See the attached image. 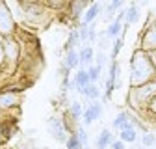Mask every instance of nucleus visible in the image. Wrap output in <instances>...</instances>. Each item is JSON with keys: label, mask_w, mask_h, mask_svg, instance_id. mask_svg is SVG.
Instances as JSON below:
<instances>
[{"label": "nucleus", "mask_w": 156, "mask_h": 149, "mask_svg": "<svg viewBox=\"0 0 156 149\" xmlns=\"http://www.w3.org/2000/svg\"><path fill=\"white\" fill-rule=\"evenodd\" d=\"M65 116H69L71 119H80V118L84 116L82 104H80V103H73V104H71V108H69V114H65Z\"/></svg>", "instance_id": "nucleus-17"}, {"label": "nucleus", "mask_w": 156, "mask_h": 149, "mask_svg": "<svg viewBox=\"0 0 156 149\" xmlns=\"http://www.w3.org/2000/svg\"><path fill=\"white\" fill-rule=\"evenodd\" d=\"M93 56H95V52L89 45L80 49V69H89L93 65Z\"/></svg>", "instance_id": "nucleus-10"}, {"label": "nucleus", "mask_w": 156, "mask_h": 149, "mask_svg": "<svg viewBox=\"0 0 156 149\" xmlns=\"http://www.w3.org/2000/svg\"><path fill=\"white\" fill-rule=\"evenodd\" d=\"M0 34L4 37H11L15 34V21L6 2H0Z\"/></svg>", "instance_id": "nucleus-3"}, {"label": "nucleus", "mask_w": 156, "mask_h": 149, "mask_svg": "<svg viewBox=\"0 0 156 149\" xmlns=\"http://www.w3.org/2000/svg\"><path fill=\"white\" fill-rule=\"evenodd\" d=\"M123 43H125V35L117 37L115 43H113V49H112V62H117V56H119L121 49H123Z\"/></svg>", "instance_id": "nucleus-19"}, {"label": "nucleus", "mask_w": 156, "mask_h": 149, "mask_svg": "<svg viewBox=\"0 0 156 149\" xmlns=\"http://www.w3.org/2000/svg\"><path fill=\"white\" fill-rule=\"evenodd\" d=\"M149 56H151V60H152V64H154V67H156V50L149 52Z\"/></svg>", "instance_id": "nucleus-31"}, {"label": "nucleus", "mask_w": 156, "mask_h": 149, "mask_svg": "<svg viewBox=\"0 0 156 149\" xmlns=\"http://www.w3.org/2000/svg\"><path fill=\"white\" fill-rule=\"evenodd\" d=\"M2 49H4L6 60H9V62H13V64L19 60V54H21V45H19L13 37H4V39H2Z\"/></svg>", "instance_id": "nucleus-6"}, {"label": "nucleus", "mask_w": 156, "mask_h": 149, "mask_svg": "<svg viewBox=\"0 0 156 149\" xmlns=\"http://www.w3.org/2000/svg\"><path fill=\"white\" fill-rule=\"evenodd\" d=\"M112 149H126V144H125V142H121V140H113Z\"/></svg>", "instance_id": "nucleus-28"}, {"label": "nucleus", "mask_w": 156, "mask_h": 149, "mask_svg": "<svg viewBox=\"0 0 156 149\" xmlns=\"http://www.w3.org/2000/svg\"><path fill=\"white\" fill-rule=\"evenodd\" d=\"M125 28H123V23L121 21H117V19H115V21L113 23H110L108 24V28H106V37H108V39H117V37H121V32H123Z\"/></svg>", "instance_id": "nucleus-11"}, {"label": "nucleus", "mask_w": 156, "mask_h": 149, "mask_svg": "<svg viewBox=\"0 0 156 149\" xmlns=\"http://www.w3.org/2000/svg\"><path fill=\"white\" fill-rule=\"evenodd\" d=\"M141 50L145 52H152L156 50V21L141 34Z\"/></svg>", "instance_id": "nucleus-5"}, {"label": "nucleus", "mask_w": 156, "mask_h": 149, "mask_svg": "<svg viewBox=\"0 0 156 149\" xmlns=\"http://www.w3.org/2000/svg\"><path fill=\"white\" fill-rule=\"evenodd\" d=\"M89 106V110L93 112V116H95V119H99L101 116H102V104L99 103V101H93L91 104H87Z\"/></svg>", "instance_id": "nucleus-22"}, {"label": "nucleus", "mask_w": 156, "mask_h": 149, "mask_svg": "<svg viewBox=\"0 0 156 149\" xmlns=\"http://www.w3.org/2000/svg\"><path fill=\"white\" fill-rule=\"evenodd\" d=\"M21 97H23L21 91H13V89L0 91V110H11V108L19 106Z\"/></svg>", "instance_id": "nucleus-4"}, {"label": "nucleus", "mask_w": 156, "mask_h": 149, "mask_svg": "<svg viewBox=\"0 0 156 149\" xmlns=\"http://www.w3.org/2000/svg\"><path fill=\"white\" fill-rule=\"evenodd\" d=\"M141 144H143L145 147H151V145H156V136H154V134H149V133H145V136L141 138Z\"/></svg>", "instance_id": "nucleus-25"}, {"label": "nucleus", "mask_w": 156, "mask_h": 149, "mask_svg": "<svg viewBox=\"0 0 156 149\" xmlns=\"http://www.w3.org/2000/svg\"><path fill=\"white\" fill-rule=\"evenodd\" d=\"M119 140L125 144H134L138 140V134H136V129H128V130H119Z\"/></svg>", "instance_id": "nucleus-16"}, {"label": "nucleus", "mask_w": 156, "mask_h": 149, "mask_svg": "<svg viewBox=\"0 0 156 149\" xmlns=\"http://www.w3.org/2000/svg\"><path fill=\"white\" fill-rule=\"evenodd\" d=\"M78 138H80V144L82 147H87V133H86V129H78Z\"/></svg>", "instance_id": "nucleus-26"}, {"label": "nucleus", "mask_w": 156, "mask_h": 149, "mask_svg": "<svg viewBox=\"0 0 156 149\" xmlns=\"http://www.w3.org/2000/svg\"><path fill=\"white\" fill-rule=\"evenodd\" d=\"M101 11H102V4L101 2H97V4H91L89 8H87V11L84 13V19H82V24L84 26H89L95 19H97V15H101Z\"/></svg>", "instance_id": "nucleus-9"}, {"label": "nucleus", "mask_w": 156, "mask_h": 149, "mask_svg": "<svg viewBox=\"0 0 156 149\" xmlns=\"http://www.w3.org/2000/svg\"><path fill=\"white\" fill-rule=\"evenodd\" d=\"M15 149H41V147H37V145H30V144H23V145H19Z\"/></svg>", "instance_id": "nucleus-30"}, {"label": "nucleus", "mask_w": 156, "mask_h": 149, "mask_svg": "<svg viewBox=\"0 0 156 149\" xmlns=\"http://www.w3.org/2000/svg\"><path fill=\"white\" fill-rule=\"evenodd\" d=\"M84 97H87V99H91V101H99L101 99V89L97 88V84H91L89 88H86V89H82L80 91Z\"/></svg>", "instance_id": "nucleus-15"}, {"label": "nucleus", "mask_w": 156, "mask_h": 149, "mask_svg": "<svg viewBox=\"0 0 156 149\" xmlns=\"http://www.w3.org/2000/svg\"><path fill=\"white\" fill-rule=\"evenodd\" d=\"M128 119H130V118H128V114H126V112H119V114H117V118L113 119V129L121 130V129L125 127V123H126Z\"/></svg>", "instance_id": "nucleus-20"}, {"label": "nucleus", "mask_w": 156, "mask_h": 149, "mask_svg": "<svg viewBox=\"0 0 156 149\" xmlns=\"http://www.w3.org/2000/svg\"><path fill=\"white\" fill-rule=\"evenodd\" d=\"M0 149H4V147H0Z\"/></svg>", "instance_id": "nucleus-32"}, {"label": "nucleus", "mask_w": 156, "mask_h": 149, "mask_svg": "<svg viewBox=\"0 0 156 149\" xmlns=\"http://www.w3.org/2000/svg\"><path fill=\"white\" fill-rule=\"evenodd\" d=\"M140 19V8H138V4H130L128 8H126V19H125V24H123V28L126 30L132 23H136Z\"/></svg>", "instance_id": "nucleus-12"}, {"label": "nucleus", "mask_w": 156, "mask_h": 149, "mask_svg": "<svg viewBox=\"0 0 156 149\" xmlns=\"http://www.w3.org/2000/svg\"><path fill=\"white\" fill-rule=\"evenodd\" d=\"M48 130H50V134L58 140V142H67V127H65V121L60 119V118H50L48 119Z\"/></svg>", "instance_id": "nucleus-7"}, {"label": "nucleus", "mask_w": 156, "mask_h": 149, "mask_svg": "<svg viewBox=\"0 0 156 149\" xmlns=\"http://www.w3.org/2000/svg\"><path fill=\"white\" fill-rule=\"evenodd\" d=\"M82 121H84V127H89V125L95 121V116H93V112L89 110V106H87V108H84V116H82Z\"/></svg>", "instance_id": "nucleus-24"}, {"label": "nucleus", "mask_w": 156, "mask_h": 149, "mask_svg": "<svg viewBox=\"0 0 156 149\" xmlns=\"http://www.w3.org/2000/svg\"><path fill=\"white\" fill-rule=\"evenodd\" d=\"M67 149H82V144H80V138H78V133H71L67 142H65Z\"/></svg>", "instance_id": "nucleus-18"}, {"label": "nucleus", "mask_w": 156, "mask_h": 149, "mask_svg": "<svg viewBox=\"0 0 156 149\" xmlns=\"http://www.w3.org/2000/svg\"><path fill=\"white\" fill-rule=\"evenodd\" d=\"M101 67H97V65H91L89 69H87V73H89V78H91V84H95L97 80L101 78Z\"/></svg>", "instance_id": "nucleus-23"}, {"label": "nucleus", "mask_w": 156, "mask_h": 149, "mask_svg": "<svg viewBox=\"0 0 156 149\" xmlns=\"http://www.w3.org/2000/svg\"><path fill=\"white\" fill-rule=\"evenodd\" d=\"M63 65H65L67 69H76V67H80V52H78V50H71V52H67Z\"/></svg>", "instance_id": "nucleus-14"}, {"label": "nucleus", "mask_w": 156, "mask_h": 149, "mask_svg": "<svg viewBox=\"0 0 156 149\" xmlns=\"http://www.w3.org/2000/svg\"><path fill=\"white\" fill-rule=\"evenodd\" d=\"M113 144V136H112V130L104 129L102 133L99 134V138H97V149H106L108 145Z\"/></svg>", "instance_id": "nucleus-13"}, {"label": "nucleus", "mask_w": 156, "mask_h": 149, "mask_svg": "<svg viewBox=\"0 0 156 149\" xmlns=\"http://www.w3.org/2000/svg\"><path fill=\"white\" fill-rule=\"evenodd\" d=\"M156 80V67L149 52L136 49L130 60V88H140Z\"/></svg>", "instance_id": "nucleus-1"}, {"label": "nucleus", "mask_w": 156, "mask_h": 149, "mask_svg": "<svg viewBox=\"0 0 156 149\" xmlns=\"http://www.w3.org/2000/svg\"><path fill=\"white\" fill-rule=\"evenodd\" d=\"M67 8H71L73 9V19H78V15H80V11L84 9V8H87V2H74V4H67Z\"/></svg>", "instance_id": "nucleus-21"}, {"label": "nucleus", "mask_w": 156, "mask_h": 149, "mask_svg": "<svg viewBox=\"0 0 156 149\" xmlns=\"http://www.w3.org/2000/svg\"><path fill=\"white\" fill-rule=\"evenodd\" d=\"M147 112H149L151 116H154V118H156V97L151 101V104H149V110H147Z\"/></svg>", "instance_id": "nucleus-29"}, {"label": "nucleus", "mask_w": 156, "mask_h": 149, "mask_svg": "<svg viewBox=\"0 0 156 149\" xmlns=\"http://www.w3.org/2000/svg\"><path fill=\"white\" fill-rule=\"evenodd\" d=\"M104 62H106V56H104V52H99V54H97V67H101L102 69V65H104Z\"/></svg>", "instance_id": "nucleus-27"}, {"label": "nucleus", "mask_w": 156, "mask_h": 149, "mask_svg": "<svg viewBox=\"0 0 156 149\" xmlns=\"http://www.w3.org/2000/svg\"><path fill=\"white\" fill-rule=\"evenodd\" d=\"M89 86H91V78H89L87 69H78L76 74H74V78H73V82H71V88H74L78 93H80L82 89H86Z\"/></svg>", "instance_id": "nucleus-8"}, {"label": "nucleus", "mask_w": 156, "mask_h": 149, "mask_svg": "<svg viewBox=\"0 0 156 149\" xmlns=\"http://www.w3.org/2000/svg\"><path fill=\"white\" fill-rule=\"evenodd\" d=\"M154 97H156V80H152L145 86H140V88H130L126 99L134 110L145 112V110H149V104Z\"/></svg>", "instance_id": "nucleus-2"}]
</instances>
